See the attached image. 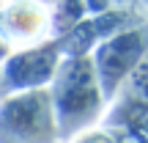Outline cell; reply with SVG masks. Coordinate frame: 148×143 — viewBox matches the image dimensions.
I'll return each mask as SVG.
<instances>
[{
    "label": "cell",
    "instance_id": "obj_1",
    "mask_svg": "<svg viewBox=\"0 0 148 143\" xmlns=\"http://www.w3.org/2000/svg\"><path fill=\"white\" fill-rule=\"evenodd\" d=\"M5 22H8V33L19 41V39H38V33L47 28V14L38 3L33 0H19L5 11Z\"/></svg>",
    "mask_w": 148,
    "mask_h": 143
}]
</instances>
